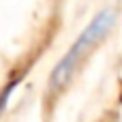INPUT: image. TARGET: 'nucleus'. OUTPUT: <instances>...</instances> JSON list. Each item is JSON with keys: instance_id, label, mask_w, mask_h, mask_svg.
I'll list each match as a JSON object with an SVG mask.
<instances>
[{"instance_id": "nucleus-2", "label": "nucleus", "mask_w": 122, "mask_h": 122, "mask_svg": "<svg viewBox=\"0 0 122 122\" xmlns=\"http://www.w3.org/2000/svg\"><path fill=\"white\" fill-rule=\"evenodd\" d=\"M15 84H17V79H13V81L6 86V90L2 92V97H0V114H2V109H4V105H6V99H9V94H11V90L15 88Z\"/></svg>"}, {"instance_id": "nucleus-1", "label": "nucleus", "mask_w": 122, "mask_h": 122, "mask_svg": "<svg viewBox=\"0 0 122 122\" xmlns=\"http://www.w3.org/2000/svg\"><path fill=\"white\" fill-rule=\"evenodd\" d=\"M114 24H116V13H114V9H103V11L90 21V26L79 34V39L73 43V47L64 54V58H62V60L56 64V69L51 71V77H49V88H51V90L62 88V86L73 77L77 64H79L81 58L88 54V49H92V47L114 28Z\"/></svg>"}]
</instances>
